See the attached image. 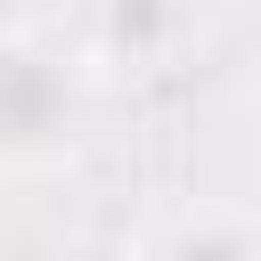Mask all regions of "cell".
<instances>
[{
    "instance_id": "cell-1",
    "label": "cell",
    "mask_w": 261,
    "mask_h": 261,
    "mask_svg": "<svg viewBox=\"0 0 261 261\" xmlns=\"http://www.w3.org/2000/svg\"><path fill=\"white\" fill-rule=\"evenodd\" d=\"M122 261H261V212H245L228 196L155 204L122 237Z\"/></svg>"
},
{
    "instance_id": "cell-2",
    "label": "cell",
    "mask_w": 261,
    "mask_h": 261,
    "mask_svg": "<svg viewBox=\"0 0 261 261\" xmlns=\"http://www.w3.org/2000/svg\"><path fill=\"white\" fill-rule=\"evenodd\" d=\"M82 65H163L196 33V0H73Z\"/></svg>"
},
{
    "instance_id": "cell-3",
    "label": "cell",
    "mask_w": 261,
    "mask_h": 261,
    "mask_svg": "<svg viewBox=\"0 0 261 261\" xmlns=\"http://www.w3.org/2000/svg\"><path fill=\"white\" fill-rule=\"evenodd\" d=\"M237 122H245V139L261 147V49L237 65Z\"/></svg>"
}]
</instances>
